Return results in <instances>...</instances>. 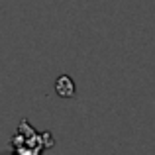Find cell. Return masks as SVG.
Returning <instances> with one entry per match:
<instances>
[{"label": "cell", "mask_w": 155, "mask_h": 155, "mask_svg": "<svg viewBox=\"0 0 155 155\" xmlns=\"http://www.w3.org/2000/svg\"><path fill=\"white\" fill-rule=\"evenodd\" d=\"M55 91L61 98H71L75 94V83H73V79L69 75H61L55 81Z\"/></svg>", "instance_id": "1"}]
</instances>
